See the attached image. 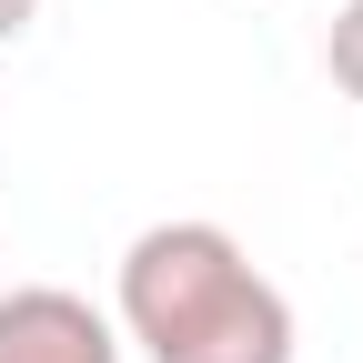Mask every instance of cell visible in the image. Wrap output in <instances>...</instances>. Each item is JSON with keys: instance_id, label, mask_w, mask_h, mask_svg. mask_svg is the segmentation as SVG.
Segmentation results:
<instances>
[{"instance_id": "6da1fadb", "label": "cell", "mask_w": 363, "mask_h": 363, "mask_svg": "<svg viewBox=\"0 0 363 363\" xmlns=\"http://www.w3.org/2000/svg\"><path fill=\"white\" fill-rule=\"evenodd\" d=\"M111 333L142 363H293V303L222 222H152L121 252Z\"/></svg>"}, {"instance_id": "7a4b0ae2", "label": "cell", "mask_w": 363, "mask_h": 363, "mask_svg": "<svg viewBox=\"0 0 363 363\" xmlns=\"http://www.w3.org/2000/svg\"><path fill=\"white\" fill-rule=\"evenodd\" d=\"M0 363H121L111 313H91L61 283H11L0 293Z\"/></svg>"}, {"instance_id": "3957f363", "label": "cell", "mask_w": 363, "mask_h": 363, "mask_svg": "<svg viewBox=\"0 0 363 363\" xmlns=\"http://www.w3.org/2000/svg\"><path fill=\"white\" fill-rule=\"evenodd\" d=\"M323 71H333L343 101H363V0H343V11H333V30H323Z\"/></svg>"}, {"instance_id": "277c9868", "label": "cell", "mask_w": 363, "mask_h": 363, "mask_svg": "<svg viewBox=\"0 0 363 363\" xmlns=\"http://www.w3.org/2000/svg\"><path fill=\"white\" fill-rule=\"evenodd\" d=\"M30 21H40V0H0V40H21Z\"/></svg>"}]
</instances>
